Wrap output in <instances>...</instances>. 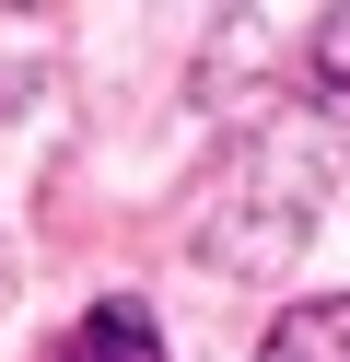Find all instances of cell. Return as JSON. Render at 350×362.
Masks as SVG:
<instances>
[{
  "label": "cell",
  "mask_w": 350,
  "mask_h": 362,
  "mask_svg": "<svg viewBox=\"0 0 350 362\" xmlns=\"http://www.w3.org/2000/svg\"><path fill=\"white\" fill-rule=\"evenodd\" d=\"M70 362H163V339H152V315H140V304H93L82 339H70Z\"/></svg>",
  "instance_id": "cell-2"
},
{
  "label": "cell",
  "mask_w": 350,
  "mask_h": 362,
  "mask_svg": "<svg viewBox=\"0 0 350 362\" xmlns=\"http://www.w3.org/2000/svg\"><path fill=\"white\" fill-rule=\"evenodd\" d=\"M327 82H350V12L327 24Z\"/></svg>",
  "instance_id": "cell-3"
},
{
  "label": "cell",
  "mask_w": 350,
  "mask_h": 362,
  "mask_svg": "<svg viewBox=\"0 0 350 362\" xmlns=\"http://www.w3.org/2000/svg\"><path fill=\"white\" fill-rule=\"evenodd\" d=\"M257 362H350V292H327V304H292L269 327V351Z\"/></svg>",
  "instance_id": "cell-1"
}]
</instances>
